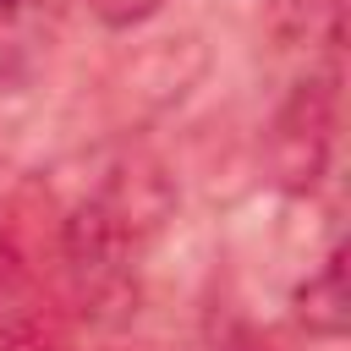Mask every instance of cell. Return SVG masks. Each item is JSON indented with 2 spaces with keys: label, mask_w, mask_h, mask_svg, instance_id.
Wrapping results in <instances>:
<instances>
[{
  "label": "cell",
  "mask_w": 351,
  "mask_h": 351,
  "mask_svg": "<svg viewBox=\"0 0 351 351\" xmlns=\"http://www.w3.org/2000/svg\"><path fill=\"white\" fill-rule=\"evenodd\" d=\"M324 148H329L324 99L313 88H302L291 99V110L280 115V126H274V154H285L280 159V181L285 186H313L318 181V165H324Z\"/></svg>",
  "instance_id": "6da1fadb"
},
{
  "label": "cell",
  "mask_w": 351,
  "mask_h": 351,
  "mask_svg": "<svg viewBox=\"0 0 351 351\" xmlns=\"http://www.w3.org/2000/svg\"><path fill=\"white\" fill-rule=\"evenodd\" d=\"M296 318L307 335L318 340H340L351 324V296H346V247H329L324 269L307 274V285L296 291Z\"/></svg>",
  "instance_id": "7a4b0ae2"
},
{
  "label": "cell",
  "mask_w": 351,
  "mask_h": 351,
  "mask_svg": "<svg viewBox=\"0 0 351 351\" xmlns=\"http://www.w3.org/2000/svg\"><path fill=\"white\" fill-rule=\"evenodd\" d=\"M159 5H165V0H93V11H99L104 27H137V22H148Z\"/></svg>",
  "instance_id": "3957f363"
},
{
  "label": "cell",
  "mask_w": 351,
  "mask_h": 351,
  "mask_svg": "<svg viewBox=\"0 0 351 351\" xmlns=\"http://www.w3.org/2000/svg\"><path fill=\"white\" fill-rule=\"evenodd\" d=\"M11 5H16V0H0V11H11Z\"/></svg>",
  "instance_id": "277c9868"
}]
</instances>
